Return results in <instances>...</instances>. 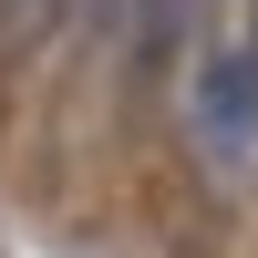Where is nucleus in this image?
Returning a JSON list of instances; mask_svg holds the SVG:
<instances>
[{"instance_id": "f257e3e1", "label": "nucleus", "mask_w": 258, "mask_h": 258, "mask_svg": "<svg viewBox=\"0 0 258 258\" xmlns=\"http://www.w3.org/2000/svg\"><path fill=\"white\" fill-rule=\"evenodd\" d=\"M186 124H197L207 165L217 176H248L258 165V52H217L186 93Z\"/></svg>"}, {"instance_id": "f03ea898", "label": "nucleus", "mask_w": 258, "mask_h": 258, "mask_svg": "<svg viewBox=\"0 0 258 258\" xmlns=\"http://www.w3.org/2000/svg\"><path fill=\"white\" fill-rule=\"evenodd\" d=\"M186 21H197V0H124V52H135V62H165Z\"/></svg>"}, {"instance_id": "7ed1b4c3", "label": "nucleus", "mask_w": 258, "mask_h": 258, "mask_svg": "<svg viewBox=\"0 0 258 258\" xmlns=\"http://www.w3.org/2000/svg\"><path fill=\"white\" fill-rule=\"evenodd\" d=\"M62 11H93L103 31H124V0H21V21H31V31H41V21H62Z\"/></svg>"}]
</instances>
